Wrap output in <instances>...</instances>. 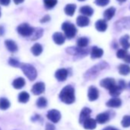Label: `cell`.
Masks as SVG:
<instances>
[{
  "label": "cell",
  "mask_w": 130,
  "mask_h": 130,
  "mask_svg": "<svg viewBox=\"0 0 130 130\" xmlns=\"http://www.w3.org/2000/svg\"><path fill=\"white\" fill-rule=\"evenodd\" d=\"M60 100L66 104H71L75 101V92L74 88L71 85H68L64 87L60 94H59Z\"/></svg>",
  "instance_id": "cell-1"
},
{
  "label": "cell",
  "mask_w": 130,
  "mask_h": 130,
  "mask_svg": "<svg viewBox=\"0 0 130 130\" xmlns=\"http://www.w3.org/2000/svg\"><path fill=\"white\" fill-rule=\"evenodd\" d=\"M109 68V64L106 61H101L100 63L94 65L93 67L90 68L84 75V77L86 80H92L96 78L99 73L102 71L103 70Z\"/></svg>",
  "instance_id": "cell-2"
},
{
  "label": "cell",
  "mask_w": 130,
  "mask_h": 130,
  "mask_svg": "<svg viewBox=\"0 0 130 130\" xmlns=\"http://www.w3.org/2000/svg\"><path fill=\"white\" fill-rule=\"evenodd\" d=\"M61 28L64 32L65 37L68 39H72L73 38H74L77 32V29L75 25L70 22H63L61 25Z\"/></svg>",
  "instance_id": "cell-3"
},
{
  "label": "cell",
  "mask_w": 130,
  "mask_h": 130,
  "mask_svg": "<svg viewBox=\"0 0 130 130\" xmlns=\"http://www.w3.org/2000/svg\"><path fill=\"white\" fill-rule=\"evenodd\" d=\"M67 53L71 54L74 57L75 59H80L87 56L89 53L88 49H85L84 47H70L66 49Z\"/></svg>",
  "instance_id": "cell-4"
},
{
  "label": "cell",
  "mask_w": 130,
  "mask_h": 130,
  "mask_svg": "<svg viewBox=\"0 0 130 130\" xmlns=\"http://www.w3.org/2000/svg\"><path fill=\"white\" fill-rule=\"evenodd\" d=\"M21 68H22L23 73L28 78L29 80L33 81L36 79L38 73L35 67H33L32 65L28 64V63H22L21 65Z\"/></svg>",
  "instance_id": "cell-5"
},
{
  "label": "cell",
  "mask_w": 130,
  "mask_h": 130,
  "mask_svg": "<svg viewBox=\"0 0 130 130\" xmlns=\"http://www.w3.org/2000/svg\"><path fill=\"white\" fill-rule=\"evenodd\" d=\"M34 30H35V28H32L31 26H30L27 23L21 24L17 28V31H18L19 34L24 37H31L34 32Z\"/></svg>",
  "instance_id": "cell-6"
},
{
  "label": "cell",
  "mask_w": 130,
  "mask_h": 130,
  "mask_svg": "<svg viewBox=\"0 0 130 130\" xmlns=\"http://www.w3.org/2000/svg\"><path fill=\"white\" fill-rule=\"evenodd\" d=\"M115 29L121 31L122 29H130V17L120 19L115 23Z\"/></svg>",
  "instance_id": "cell-7"
},
{
  "label": "cell",
  "mask_w": 130,
  "mask_h": 130,
  "mask_svg": "<svg viewBox=\"0 0 130 130\" xmlns=\"http://www.w3.org/2000/svg\"><path fill=\"white\" fill-rule=\"evenodd\" d=\"M47 117L49 120H51L52 122L54 123H57L59 122V120L61 118V115H60V112L57 110V109H51V110H49L47 112Z\"/></svg>",
  "instance_id": "cell-8"
},
{
  "label": "cell",
  "mask_w": 130,
  "mask_h": 130,
  "mask_svg": "<svg viewBox=\"0 0 130 130\" xmlns=\"http://www.w3.org/2000/svg\"><path fill=\"white\" fill-rule=\"evenodd\" d=\"M55 78L60 81V82H62V81H64L66 80V79L68 78V71L67 69H64V68H60V69H58L56 72H55Z\"/></svg>",
  "instance_id": "cell-9"
},
{
  "label": "cell",
  "mask_w": 130,
  "mask_h": 130,
  "mask_svg": "<svg viewBox=\"0 0 130 130\" xmlns=\"http://www.w3.org/2000/svg\"><path fill=\"white\" fill-rule=\"evenodd\" d=\"M100 86L106 90H110L112 87H113L115 85H116V81L113 78H110V77H108V78H105V79H103L100 83Z\"/></svg>",
  "instance_id": "cell-10"
},
{
  "label": "cell",
  "mask_w": 130,
  "mask_h": 130,
  "mask_svg": "<svg viewBox=\"0 0 130 130\" xmlns=\"http://www.w3.org/2000/svg\"><path fill=\"white\" fill-rule=\"evenodd\" d=\"M45 90V85L42 82H38L36 83L31 89V92L35 95H40L43 93Z\"/></svg>",
  "instance_id": "cell-11"
},
{
  "label": "cell",
  "mask_w": 130,
  "mask_h": 130,
  "mask_svg": "<svg viewBox=\"0 0 130 130\" xmlns=\"http://www.w3.org/2000/svg\"><path fill=\"white\" fill-rule=\"evenodd\" d=\"M99 97V91L97 88L91 86L88 89V99L90 101H95Z\"/></svg>",
  "instance_id": "cell-12"
},
{
  "label": "cell",
  "mask_w": 130,
  "mask_h": 130,
  "mask_svg": "<svg viewBox=\"0 0 130 130\" xmlns=\"http://www.w3.org/2000/svg\"><path fill=\"white\" fill-rule=\"evenodd\" d=\"M91 112H92V111H91V109H90V108H88V107H84V108L81 110V112H80V118H79V122H80V124H83L84 122L87 119L90 118V114H91Z\"/></svg>",
  "instance_id": "cell-13"
},
{
  "label": "cell",
  "mask_w": 130,
  "mask_h": 130,
  "mask_svg": "<svg viewBox=\"0 0 130 130\" xmlns=\"http://www.w3.org/2000/svg\"><path fill=\"white\" fill-rule=\"evenodd\" d=\"M103 54V50L102 48H100L96 46H93L91 48L90 51V57L92 59H97L100 58Z\"/></svg>",
  "instance_id": "cell-14"
},
{
  "label": "cell",
  "mask_w": 130,
  "mask_h": 130,
  "mask_svg": "<svg viewBox=\"0 0 130 130\" xmlns=\"http://www.w3.org/2000/svg\"><path fill=\"white\" fill-rule=\"evenodd\" d=\"M53 40L54 41V43L57 45H61L65 42V39H66V37H65L62 33L60 32H55L53 35Z\"/></svg>",
  "instance_id": "cell-15"
},
{
  "label": "cell",
  "mask_w": 130,
  "mask_h": 130,
  "mask_svg": "<svg viewBox=\"0 0 130 130\" xmlns=\"http://www.w3.org/2000/svg\"><path fill=\"white\" fill-rule=\"evenodd\" d=\"M90 24V19L86 15H80L77 18V25L79 27H86L88 26Z\"/></svg>",
  "instance_id": "cell-16"
},
{
  "label": "cell",
  "mask_w": 130,
  "mask_h": 130,
  "mask_svg": "<svg viewBox=\"0 0 130 130\" xmlns=\"http://www.w3.org/2000/svg\"><path fill=\"white\" fill-rule=\"evenodd\" d=\"M96 29L100 32H104L107 29V23L105 19H99L95 23Z\"/></svg>",
  "instance_id": "cell-17"
},
{
  "label": "cell",
  "mask_w": 130,
  "mask_h": 130,
  "mask_svg": "<svg viewBox=\"0 0 130 130\" xmlns=\"http://www.w3.org/2000/svg\"><path fill=\"white\" fill-rule=\"evenodd\" d=\"M96 122H97L96 120H95V119H93L92 118H88L84 122L83 125H84V128L92 130V129H94L96 127Z\"/></svg>",
  "instance_id": "cell-18"
},
{
  "label": "cell",
  "mask_w": 130,
  "mask_h": 130,
  "mask_svg": "<svg viewBox=\"0 0 130 130\" xmlns=\"http://www.w3.org/2000/svg\"><path fill=\"white\" fill-rule=\"evenodd\" d=\"M122 105V100L118 97H113L108 100L106 103V106L110 108H118Z\"/></svg>",
  "instance_id": "cell-19"
},
{
  "label": "cell",
  "mask_w": 130,
  "mask_h": 130,
  "mask_svg": "<svg viewBox=\"0 0 130 130\" xmlns=\"http://www.w3.org/2000/svg\"><path fill=\"white\" fill-rule=\"evenodd\" d=\"M109 114L108 112H102L96 116V120L100 124H104L109 120Z\"/></svg>",
  "instance_id": "cell-20"
},
{
  "label": "cell",
  "mask_w": 130,
  "mask_h": 130,
  "mask_svg": "<svg viewBox=\"0 0 130 130\" xmlns=\"http://www.w3.org/2000/svg\"><path fill=\"white\" fill-rule=\"evenodd\" d=\"M116 13V9L114 7H110L107 9L104 12H103V17L106 21H109Z\"/></svg>",
  "instance_id": "cell-21"
},
{
  "label": "cell",
  "mask_w": 130,
  "mask_h": 130,
  "mask_svg": "<svg viewBox=\"0 0 130 130\" xmlns=\"http://www.w3.org/2000/svg\"><path fill=\"white\" fill-rule=\"evenodd\" d=\"M76 9L77 6L75 4H68L64 8V12L68 16H73Z\"/></svg>",
  "instance_id": "cell-22"
},
{
  "label": "cell",
  "mask_w": 130,
  "mask_h": 130,
  "mask_svg": "<svg viewBox=\"0 0 130 130\" xmlns=\"http://www.w3.org/2000/svg\"><path fill=\"white\" fill-rule=\"evenodd\" d=\"M93 9L90 6H82L80 9V12L84 15H86L87 17H90V16H92L93 14Z\"/></svg>",
  "instance_id": "cell-23"
},
{
  "label": "cell",
  "mask_w": 130,
  "mask_h": 130,
  "mask_svg": "<svg viewBox=\"0 0 130 130\" xmlns=\"http://www.w3.org/2000/svg\"><path fill=\"white\" fill-rule=\"evenodd\" d=\"M5 44H6V46L7 49L10 52L14 53V52L17 51L18 46H17L16 43L14 41H12V40H6V42H5Z\"/></svg>",
  "instance_id": "cell-24"
},
{
  "label": "cell",
  "mask_w": 130,
  "mask_h": 130,
  "mask_svg": "<svg viewBox=\"0 0 130 130\" xmlns=\"http://www.w3.org/2000/svg\"><path fill=\"white\" fill-rule=\"evenodd\" d=\"M25 85V80L24 78L22 77H19V78H16L15 80H14L13 83H12V86L15 89H22L24 86Z\"/></svg>",
  "instance_id": "cell-25"
},
{
  "label": "cell",
  "mask_w": 130,
  "mask_h": 130,
  "mask_svg": "<svg viewBox=\"0 0 130 130\" xmlns=\"http://www.w3.org/2000/svg\"><path fill=\"white\" fill-rule=\"evenodd\" d=\"M129 38L130 37L128 35H125L121 37L120 39H119V43H120V44L122 46V47L124 49H126L127 50V49H128L130 47V43L128 41Z\"/></svg>",
  "instance_id": "cell-26"
},
{
  "label": "cell",
  "mask_w": 130,
  "mask_h": 130,
  "mask_svg": "<svg viewBox=\"0 0 130 130\" xmlns=\"http://www.w3.org/2000/svg\"><path fill=\"white\" fill-rule=\"evenodd\" d=\"M122 89L119 86V84H116L113 87H112L109 91V94L113 96V97H117L118 96L120 95L121 92H122Z\"/></svg>",
  "instance_id": "cell-27"
},
{
  "label": "cell",
  "mask_w": 130,
  "mask_h": 130,
  "mask_svg": "<svg viewBox=\"0 0 130 130\" xmlns=\"http://www.w3.org/2000/svg\"><path fill=\"white\" fill-rule=\"evenodd\" d=\"M31 51V53L35 56H39L42 53V51H43V47H42V46L40 44L37 43V44H35L32 46Z\"/></svg>",
  "instance_id": "cell-28"
},
{
  "label": "cell",
  "mask_w": 130,
  "mask_h": 130,
  "mask_svg": "<svg viewBox=\"0 0 130 130\" xmlns=\"http://www.w3.org/2000/svg\"><path fill=\"white\" fill-rule=\"evenodd\" d=\"M119 73L121 75L126 76L130 74V67L127 64H121L119 67Z\"/></svg>",
  "instance_id": "cell-29"
},
{
  "label": "cell",
  "mask_w": 130,
  "mask_h": 130,
  "mask_svg": "<svg viewBox=\"0 0 130 130\" xmlns=\"http://www.w3.org/2000/svg\"><path fill=\"white\" fill-rule=\"evenodd\" d=\"M10 106V102L6 98H0V109L6 110Z\"/></svg>",
  "instance_id": "cell-30"
},
{
  "label": "cell",
  "mask_w": 130,
  "mask_h": 130,
  "mask_svg": "<svg viewBox=\"0 0 130 130\" xmlns=\"http://www.w3.org/2000/svg\"><path fill=\"white\" fill-rule=\"evenodd\" d=\"M77 44L78 47H86L89 44V39L86 37L79 38L77 41Z\"/></svg>",
  "instance_id": "cell-31"
},
{
  "label": "cell",
  "mask_w": 130,
  "mask_h": 130,
  "mask_svg": "<svg viewBox=\"0 0 130 130\" xmlns=\"http://www.w3.org/2000/svg\"><path fill=\"white\" fill-rule=\"evenodd\" d=\"M29 98H30L29 94L25 91L20 93L19 95V101L22 103H26L29 100Z\"/></svg>",
  "instance_id": "cell-32"
},
{
  "label": "cell",
  "mask_w": 130,
  "mask_h": 130,
  "mask_svg": "<svg viewBox=\"0 0 130 130\" xmlns=\"http://www.w3.org/2000/svg\"><path fill=\"white\" fill-rule=\"evenodd\" d=\"M43 35V29L42 28H35L34 32L31 35V40H37L40 38Z\"/></svg>",
  "instance_id": "cell-33"
},
{
  "label": "cell",
  "mask_w": 130,
  "mask_h": 130,
  "mask_svg": "<svg viewBox=\"0 0 130 130\" xmlns=\"http://www.w3.org/2000/svg\"><path fill=\"white\" fill-rule=\"evenodd\" d=\"M44 4L46 9H51L57 4V0H44Z\"/></svg>",
  "instance_id": "cell-34"
},
{
  "label": "cell",
  "mask_w": 130,
  "mask_h": 130,
  "mask_svg": "<svg viewBox=\"0 0 130 130\" xmlns=\"http://www.w3.org/2000/svg\"><path fill=\"white\" fill-rule=\"evenodd\" d=\"M47 104V101L44 97L38 98L37 102H36V105L39 108H44V107H46Z\"/></svg>",
  "instance_id": "cell-35"
},
{
  "label": "cell",
  "mask_w": 130,
  "mask_h": 130,
  "mask_svg": "<svg viewBox=\"0 0 130 130\" xmlns=\"http://www.w3.org/2000/svg\"><path fill=\"white\" fill-rule=\"evenodd\" d=\"M121 124L125 128L129 127L130 126V116H125L122 118V120Z\"/></svg>",
  "instance_id": "cell-36"
},
{
  "label": "cell",
  "mask_w": 130,
  "mask_h": 130,
  "mask_svg": "<svg viewBox=\"0 0 130 130\" xmlns=\"http://www.w3.org/2000/svg\"><path fill=\"white\" fill-rule=\"evenodd\" d=\"M127 55V51L126 49H119L117 53H116V57L119 59H124L125 57Z\"/></svg>",
  "instance_id": "cell-37"
},
{
  "label": "cell",
  "mask_w": 130,
  "mask_h": 130,
  "mask_svg": "<svg viewBox=\"0 0 130 130\" xmlns=\"http://www.w3.org/2000/svg\"><path fill=\"white\" fill-rule=\"evenodd\" d=\"M94 3L98 6H106L109 3V0H95Z\"/></svg>",
  "instance_id": "cell-38"
},
{
  "label": "cell",
  "mask_w": 130,
  "mask_h": 130,
  "mask_svg": "<svg viewBox=\"0 0 130 130\" xmlns=\"http://www.w3.org/2000/svg\"><path fill=\"white\" fill-rule=\"evenodd\" d=\"M9 63L11 65V66H12L14 68H18V67L20 66L19 61L17 60H15V59H14V58H10L9 60Z\"/></svg>",
  "instance_id": "cell-39"
},
{
  "label": "cell",
  "mask_w": 130,
  "mask_h": 130,
  "mask_svg": "<svg viewBox=\"0 0 130 130\" xmlns=\"http://www.w3.org/2000/svg\"><path fill=\"white\" fill-rule=\"evenodd\" d=\"M50 19H51V17L49 16V15H45L44 17H43L41 19V23H45V22H49L50 21Z\"/></svg>",
  "instance_id": "cell-40"
},
{
  "label": "cell",
  "mask_w": 130,
  "mask_h": 130,
  "mask_svg": "<svg viewBox=\"0 0 130 130\" xmlns=\"http://www.w3.org/2000/svg\"><path fill=\"white\" fill-rule=\"evenodd\" d=\"M45 130H55V127L54 125H52L51 123H47Z\"/></svg>",
  "instance_id": "cell-41"
},
{
  "label": "cell",
  "mask_w": 130,
  "mask_h": 130,
  "mask_svg": "<svg viewBox=\"0 0 130 130\" xmlns=\"http://www.w3.org/2000/svg\"><path fill=\"white\" fill-rule=\"evenodd\" d=\"M38 120H41V118L39 115L38 114H35L34 116L31 117V121L32 122H36V121H38Z\"/></svg>",
  "instance_id": "cell-42"
},
{
  "label": "cell",
  "mask_w": 130,
  "mask_h": 130,
  "mask_svg": "<svg viewBox=\"0 0 130 130\" xmlns=\"http://www.w3.org/2000/svg\"><path fill=\"white\" fill-rule=\"evenodd\" d=\"M118 84H119V86L122 90H124V89L125 88V81H124V80H120L119 81Z\"/></svg>",
  "instance_id": "cell-43"
},
{
  "label": "cell",
  "mask_w": 130,
  "mask_h": 130,
  "mask_svg": "<svg viewBox=\"0 0 130 130\" xmlns=\"http://www.w3.org/2000/svg\"><path fill=\"white\" fill-rule=\"evenodd\" d=\"M10 3V0H0V4L3 6H8Z\"/></svg>",
  "instance_id": "cell-44"
},
{
  "label": "cell",
  "mask_w": 130,
  "mask_h": 130,
  "mask_svg": "<svg viewBox=\"0 0 130 130\" xmlns=\"http://www.w3.org/2000/svg\"><path fill=\"white\" fill-rule=\"evenodd\" d=\"M124 60L126 62V63H130V54H127V55L125 57V58H124Z\"/></svg>",
  "instance_id": "cell-45"
},
{
  "label": "cell",
  "mask_w": 130,
  "mask_h": 130,
  "mask_svg": "<svg viewBox=\"0 0 130 130\" xmlns=\"http://www.w3.org/2000/svg\"><path fill=\"white\" fill-rule=\"evenodd\" d=\"M103 130H119L116 128H113V127H111V126H109V127H106L105 128H103Z\"/></svg>",
  "instance_id": "cell-46"
},
{
  "label": "cell",
  "mask_w": 130,
  "mask_h": 130,
  "mask_svg": "<svg viewBox=\"0 0 130 130\" xmlns=\"http://www.w3.org/2000/svg\"><path fill=\"white\" fill-rule=\"evenodd\" d=\"M14 1V3L16 4V5H18V4H20V3H22L25 0H13Z\"/></svg>",
  "instance_id": "cell-47"
},
{
  "label": "cell",
  "mask_w": 130,
  "mask_h": 130,
  "mask_svg": "<svg viewBox=\"0 0 130 130\" xmlns=\"http://www.w3.org/2000/svg\"><path fill=\"white\" fill-rule=\"evenodd\" d=\"M3 34H4V28L2 26H0V35H3Z\"/></svg>",
  "instance_id": "cell-48"
},
{
  "label": "cell",
  "mask_w": 130,
  "mask_h": 130,
  "mask_svg": "<svg viewBox=\"0 0 130 130\" xmlns=\"http://www.w3.org/2000/svg\"><path fill=\"white\" fill-rule=\"evenodd\" d=\"M116 1H118L120 4H122V3H125L126 0H116Z\"/></svg>",
  "instance_id": "cell-49"
},
{
  "label": "cell",
  "mask_w": 130,
  "mask_h": 130,
  "mask_svg": "<svg viewBox=\"0 0 130 130\" xmlns=\"http://www.w3.org/2000/svg\"><path fill=\"white\" fill-rule=\"evenodd\" d=\"M78 1H80V2H84L85 0H78Z\"/></svg>",
  "instance_id": "cell-50"
},
{
  "label": "cell",
  "mask_w": 130,
  "mask_h": 130,
  "mask_svg": "<svg viewBox=\"0 0 130 130\" xmlns=\"http://www.w3.org/2000/svg\"><path fill=\"white\" fill-rule=\"evenodd\" d=\"M0 16H1V9H0Z\"/></svg>",
  "instance_id": "cell-51"
},
{
  "label": "cell",
  "mask_w": 130,
  "mask_h": 130,
  "mask_svg": "<svg viewBox=\"0 0 130 130\" xmlns=\"http://www.w3.org/2000/svg\"><path fill=\"white\" fill-rule=\"evenodd\" d=\"M128 87H130V82H129V84H128Z\"/></svg>",
  "instance_id": "cell-52"
},
{
  "label": "cell",
  "mask_w": 130,
  "mask_h": 130,
  "mask_svg": "<svg viewBox=\"0 0 130 130\" xmlns=\"http://www.w3.org/2000/svg\"><path fill=\"white\" fill-rule=\"evenodd\" d=\"M129 9H130V6H129Z\"/></svg>",
  "instance_id": "cell-53"
},
{
  "label": "cell",
  "mask_w": 130,
  "mask_h": 130,
  "mask_svg": "<svg viewBox=\"0 0 130 130\" xmlns=\"http://www.w3.org/2000/svg\"><path fill=\"white\" fill-rule=\"evenodd\" d=\"M0 130H1V128H0Z\"/></svg>",
  "instance_id": "cell-54"
}]
</instances>
